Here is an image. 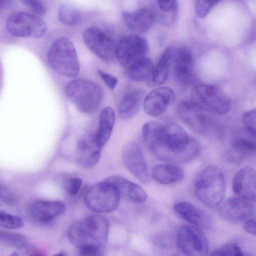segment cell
Wrapping results in <instances>:
<instances>
[{"label": "cell", "mask_w": 256, "mask_h": 256, "mask_svg": "<svg viewBox=\"0 0 256 256\" xmlns=\"http://www.w3.org/2000/svg\"><path fill=\"white\" fill-rule=\"evenodd\" d=\"M143 140L158 159L171 163L190 162L200 154L201 146L179 125L150 121L142 127Z\"/></svg>", "instance_id": "6da1fadb"}, {"label": "cell", "mask_w": 256, "mask_h": 256, "mask_svg": "<svg viewBox=\"0 0 256 256\" xmlns=\"http://www.w3.org/2000/svg\"><path fill=\"white\" fill-rule=\"evenodd\" d=\"M109 222L100 215H92L73 222L68 236L70 242L79 248L84 246L102 248L106 244L109 232Z\"/></svg>", "instance_id": "7a4b0ae2"}, {"label": "cell", "mask_w": 256, "mask_h": 256, "mask_svg": "<svg viewBox=\"0 0 256 256\" xmlns=\"http://www.w3.org/2000/svg\"><path fill=\"white\" fill-rule=\"evenodd\" d=\"M224 172L218 166L210 165L203 168L194 183V192L198 199L210 208L218 206L222 202L226 191Z\"/></svg>", "instance_id": "3957f363"}, {"label": "cell", "mask_w": 256, "mask_h": 256, "mask_svg": "<svg viewBox=\"0 0 256 256\" xmlns=\"http://www.w3.org/2000/svg\"><path fill=\"white\" fill-rule=\"evenodd\" d=\"M47 58L50 66L65 77H75L80 72V63L76 49L67 37H60L52 42L48 51Z\"/></svg>", "instance_id": "277c9868"}, {"label": "cell", "mask_w": 256, "mask_h": 256, "mask_svg": "<svg viewBox=\"0 0 256 256\" xmlns=\"http://www.w3.org/2000/svg\"><path fill=\"white\" fill-rule=\"evenodd\" d=\"M66 92L68 98L77 108L85 114L92 112L98 108L104 94L100 86L82 78L70 82Z\"/></svg>", "instance_id": "5b68a950"}, {"label": "cell", "mask_w": 256, "mask_h": 256, "mask_svg": "<svg viewBox=\"0 0 256 256\" xmlns=\"http://www.w3.org/2000/svg\"><path fill=\"white\" fill-rule=\"evenodd\" d=\"M120 196L109 181L104 180L92 185L84 196V202L90 210L95 213L112 212L117 208Z\"/></svg>", "instance_id": "8992f818"}, {"label": "cell", "mask_w": 256, "mask_h": 256, "mask_svg": "<svg viewBox=\"0 0 256 256\" xmlns=\"http://www.w3.org/2000/svg\"><path fill=\"white\" fill-rule=\"evenodd\" d=\"M190 101L206 112L222 115L230 109L232 102L228 96L212 85L200 84L190 91Z\"/></svg>", "instance_id": "52a82bcc"}, {"label": "cell", "mask_w": 256, "mask_h": 256, "mask_svg": "<svg viewBox=\"0 0 256 256\" xmlns=\"http://www.w3.org/2000/svg\"><path fill=\"white\" fill-rule=\"evenodd\" d=\"M6 29L10 34L14 36L37 38L45 34L46 25L39 16L20 12L8 16L6 20Z\"/></svg>", "instance_id": "ba28073f"}, {"label": "cell", "mask_w": 256, "mask_h": 256, "mask_svg": "<svg viewBox=\"0 0 256 256\" xmlns=\"http://www.w3.org/2000/svg\"><path fill=\"white\" fill-rule=\"evenodd\" d=\"M148 50L146 40L138 35L130 34L121 39L116 47V58L125 68L145 56Z\"/></svg>", "instance_id": "9c48e42d"}, {"label": "cell", "mask_w": 256, "mask_h": 256, "mask_svg": "<svg viewBox=\"0 0 256 256\" xmlns=\"http://www.w3.org/2000/svg\"><path fill=\"white\" fill-rule=\"evenodd\" d=\"M178 248L186 256H206L209 250L208 239L198 228L182 226L177 236Z\"/></svg>", "instance_id": "30bf717a"}, {"label": "cell", "mask_w": 256, "mask_h": 256, "mask_svg": "<svg viewBox=\"0 0 256 256\" xmlns=\"http://www.w3.org/2000/svg\"><path fill=\"white\" fill-rule=\"evenodd\" d=\"M122 156L124 166L141 183L148 184L150 182L148 165L138 144L132 141L127 142L122 149Z\"/></svg>", "instance_id": "8fae6325"}, {"label": "cell", "mask_w": 256, "mask_h": 256, "mask_svg": "<svg viewBox=\"0 0 256 256\" xmlns=\"http://www.w3.org/2000/svg\"><path fill=\"white\" fill-rule=\"evenodd\" d=\"M82 37L86 47L100 58L111 61L116 58V45L112 38L100 28H88Z\"/></svg>", "instance_id": "7c38bea8"}, {"label": "cell", "mask_w": 256, "mask_h": 256, "mask_svg": "<svg viewBox=\"0 0 256 256\" xmlns=\"http://www.w3.org/2000/svg\"><path fill=\"white\" fill-rule=\"evenodd\" d=\"M219 214L224 220L232 223H239L251 219L255 214L252 202L239 197L226 200L220 206Z\"/></svg>", "instance_id": "4fadbf2b"}, {"label": "cell", "mask_w": 256, "mask_h": 256, "mask_svg": "<svg viewBox=\"0 0 256 256\" xmlns=\"http://www.w3.org/2000/svg\"><path fill=\"white\" fill-rule=\"evenodd\" d=\"M174 94L172 89L161 86L152 90L145 98L144 108L146 114L158 116L165 112L173 102Z\"/></svg>", "instance_id": "5bb4252c"}, {"label": "cell", "mask_w": 256, "mask_h": 256, "mask_svg": "<svg viewBox=\"0 0 256 256\" xmlns=\"http://www.w3.org/2000/svg\"><path fill=\"white\" fill-rule=\"evenodd\" d=\"M177 110L180 119L194 131L204 133L208 130L210 122L206 111L191 101L180 102Z\"/></svg>", "instance_id": "9a60e30c"}, {"label": "cell", "mask_w": 256, "mask_h": 256, "mask_svg": "<svg viewBox=\"0 0 256 256\" xmlns=\"http://www.w3.org/2000/svg\"><path fill=\"white\" fill-rule=\"evenodd\" d=\"M65 209V204L61 201L37 200L30 204L29 214L34 222L46 224L62 214Z\"/></svg>", "instance_id": "2e32d148"}, {"label": "cell", "mask_w": 256, "mask_h": 256, "mask_svg": "<svg viewBox=\"0 0 256 256\" xmlns=\"http://www.w3.org/2000/svg\"><path fill=\"white\" fill-rule=\"evenodd\" d=\"M232 188L238 197L254 202L256 198L255 170L248 166L240 169L233 178Z\"/></svg>", "instance_id": "e0dca14e"}, {"label": "cell", "mask_w": 256, "mask_h": 256, "mask_svg": "<svg viewBox=\"0 0 256 256\" xmlns=\"http://www.w3.org/2000/svg\"><path fill=\"white\" fill-rule=\"evenodd\" d=\"M174 78L180 84L188 85L192 78L194 58L191 51L186 47H180L174 51L172 58Z\"/></svg>", "instance_id": "ac0fdd59"}, {"label": "cell", "mask_w": 256, "mask_h": 256, "mask_svg": "<svg viewBox=\"0 0 256 256\" xmlns=\"http://www.w3.org/2000/svg\"><path fill=\"white\" fill-rule=\"evenodd\" d=\"M102 148L96 142L94 135L83 136L76 145V162L84 168L94 166L100 159Z\"/></svg>", "instance_id": "d6986e66"}, {"label": "cell", "mask_w": 256, "mask_h": 256, "mask_svg": "<svg viewBox=\"0 0 256 256\" xmlns=\"http://www.w3.org/2000/svg\"><path fill=\"white\" fill-rule=\"evenodd\" d=\"M174 210L182 219L198 226L210 228L213 224V220L209 214L190 202H176Z\"/></svg>", "instance_id": "ffe728a7"}, {"label": "cell", "mask_w": 256, "mask_h": 256, "mask_svg": "<svg viewBox=\"0 0 256 256\" xmlns=\"http://www.w3.org/2000/svg\"><path fill=\"white\" fill-rule=\"evenodd\" d=\"M116 187L120 196L138 204L144 202L147 198L145 190L139 185L119 176L112 175L105 178Z\"/></svg>", "instance_id": "44dd1931"}, {"label": "cell", "mask_w": 256, "mask_h": 256, "mask_svg": "<svg viewBox=\"0 0 256 256\" xmlns=\"http://www.w3.org/2000/svg\"><path fill=\"white\" fill-rule=\"evenodd\" d=\"M126 25L132 31L144 32L149 30L154 25L156 16L152 10L140 8L123 13Z\"/></svg>", "instance_id": "7402d4cb"}, {"label": "cell", "mask_w": 256, "mask_h": 256, "mask_svg": "<svg viewBox=\"0 0 256 256\" xmlns=\"http://www.w3.org/2000/svg\"><path fill=\"white\" fill-rule=\"evenodd\" d=\"M174 50L167 48L160 56L156 64L153 66L151 74L146 80L149 87H156L164 84L168 79Z\"/></svg>", "instance_id": "603a6c76"}, {"label": "cell", "mask_w": 256, "mask_h": 256, "mask_svg": "<svg viewBox=\"0 0 256 256\" xmlns=\"http://www.w3.org/2000/svg\"><path fill=\"white\" fill-rule=\"evenodd\" d=\"M144 92L142 89H135L126 92L122 97L118 106V113L123 120L132 118L138 112Z\"/></svg>", "instance_id": "cb8c5ba5"}, {"label": "cell", "mask_w": 256, "mask_h": 256, "mask_svg": "<svg viewBox=\"0 0 256 256\" xmlns=\"http://www.w3.org/2000/svg\"><path fill=\"white\" fill-rule=\"evenodd\" d=\"M152 178L162 184H169L181 180L184 176L183 170L174 164H166L155 166L152 171Z\"/></svg>", "instance_id": "d4e9b609"}, {"label": "cell", "mask_w": 256, "mask_h": 256, "mask_svg": "<svg viewBox=\"0 0 256 256\" xmlns=\"http://www.w3.org/2000/svg\"><path fill=\"white\" fill-rule=\"evenodd\" d=\"M115 120L113 109L107 106L104 108L100 114L98 128L94 135L96 142L102 147L108 140L112 132Z\"/></svg>", "instance_id": "484cf974"}, {"label": "cell", "mask_w": 256, "mask_h": 256, "mask_svg": "<svg viewBox=\"0 0 256 256\" xmlns=\"http://www.w3.org/2000/svg\"><path fill=\"white\" fill-rule=\"evenodd\" d=\"M153 66L152 60L144 56L130 67L126 68L125 73L126 76L132 80H147L151 74Z\"/></svg>", "instance_id": "4316f807"}, {"label": "cell", "mask_w": 256, "mask_h": 256, "mask_svg": "<svg viewBox=\"0 0 256 256\" xmlns=\"http://www.w3.org/2000/svg\"><path fill=\"white\" fill-rule=\"evenodd\" d=\"M256 150L254 138L240 136L236 138L232 144L231 158L240 161L248 155L254 154Z\"/></svg>", "instance_id": "83f0119b"}, {"label": "cell", "mask_w": 256, "mask_h": 256, "mask_svg": "<svg viewBox=\"0 0 256 256\" xmlns=\"http://www.w3.org/2000/svg\"><path fill=\"white\" fill-rule=\"evenodd\" d=\"M156 6L158 8V16L162 24L167 26L174 24L178 16V2L174 0H158L156 2Z\"/></svg>", "instance_id": "f1b7e54d"}, {"label": "cell", "mask_w": 256, "mask_h": 256, "mask_svg": "<svg viewBox=\"0 0 256 256\" xmlns=\"http://www.w3.org/2000/svg\"><path fill=\"white\" fill-rule=\"evenodd\" d=\"M178 247L177 241L167 234L158 236L154 244L156 256H177Z\"/></svg>", "instance_id": "f546056e"}, {"label": "cell", "mask_w": 256, "mask_h": 256, "mask_svg": "<svg viewBox=\"0 0 256 256\" xmlns=\"http://www.w3.org/2000/svg\"><path fill=\"white\" fill-rule=\"evenodd\" d=\"M58 17L59 20L66 26H74L79 22L81 14L79 10L69 4H62L58 8Z\"/></svg>", "instance_id": "4dcf8cb0"}, {"label": "cell", "mask_w": 256, "mask_h": 256, "mask_svg": "<svg viewBox=\"0 0 256 256\" xmlns=\"http://www.w3.org/2000/svg\"><path fill=\"white\" fill-rule=\"evenodd\" d=\"M0 242L18 249H26L29 246L28 240L24 236L10 232L0 230Z\"/></svg>", "instance_id": "1f68e13d"}, {"label": "cell", "mask_w": 256, "mask_h": 256, "mask_svg": "<svg viewBox=\"0 0 256 256\" xmlns=\"http://www.w3.org/2000/svg\"><path fill=\"white\" fill-rule=\"evenodd\" d=\"M209 256H252L250 253L244 252L239 246L230 243L216 248Z\"/></svg>", "instance_id": "d6a6232c"}, {"label": "cell", "mask_w": 256, "mask_h": 256, "mask_svg": "<svg viewBox=\"0 0 256 256\" xmlns=\"http://www.w3.org/2000/svg\"><path fill=\"white\" fill-rule=\"evenodd\" d=\"M24 222L20 216L0 210V227L6 229H18L24 226Z\"/></svg>", "instance_id": "836d02e7"}, {"label": "cell", "mask_w": 256, "mask_h": 256, "mask_svg": "<svg viewBox=\"0 0 256 256\" xmlns=\"http://www.w3.org/2000/svg\"><path fill=\"white\" fill-rule=\"evenodd\" d=\"M218 2V1L196 0L194 8L196 16L200 18L206 17Z\"/></svg>", "instance_id": "e575fe53"}, {"label": "cell", "mask_w": 256, "mask_h": 256, "mask_svg": "<svg viewBox=\"0 0 256 256\" xmlns=\"http://www.w3.org/2000/svg\"><path fill=\"white\" fill-rule=\"evenodd\" d=\"M256 112L252 109L246 112L242 116V122L248 132L253 136H256Z\"/></svg>", "instance_id": "d590c367"}, {"label": "cell", "mask_w": 256, "mask_h": 256, "mask_svg": "<svg viewBox=\"0 0 256 256\" xmlns=\"http://www.w3.org/2000/svg\"><path fill=\"white\" fill-rule=\"evenodd\" d=\"M82 184V180L78 178H66L64 182V189L70 196L76 195Z\"/></svg>", "instance_id": "8d00e7d4"}, {"label": "cell", "mask_w": 256, "mask_h": 256, "mask_svg": "<svg viewBox=\"0 0 256 256\" xmlns=\"http://www.w3.org/2000/svg\"><path fill=\"white\" fill-rule=\"evenodd\" d=\"M0 200L9 206H14L16 202V198L12 192L6 186L0 184Z\"/></svg>", "instance_id": "74e56055"}, {"label": "cell", "mask_w": 256, "mask_h": 256, "mask_svg": "<svg viewBox=\"0 0 256 256\" xmlns=\"http://www.w3.org/2000/svg\"><path fill=\"white\" fill-rule=\"evenodd\" d=\"M22 2L38 15L42 16L45 14L46 12V7L40 1L37 0H23Z\"/></svg>", "instance_id": "f35d334b"}, {"label": "cell", "mask_w": 256, "mask_h": 256, "mask_svg": "<svg viewBox=\"0 0 256 256\" xmlns=\"http://www.w3.org/2000/svg\"><path fill=\"white\" fill-rule=\"evenodd\" d=\"M81 256H104L102 248L96 246H84L78 248Z\"/></svg>", "instance_id": "ab89813d"}, {"label": "cell", "mask_w": 256, "mask_h": 256, "mask_svg": "<svg viewBox=\"0 0 256 256\" xmlns=\"http://www.w3.org/2000/svg\"><path fill=\"white\" fill-rule=\"evenodd\" d=\"M98 72L109 88L114 90L118 84V79L114 76L102 70H98Z\"/></svg>", "instance_id": "60d3db41"}, {"label": "cell", "mask_w": 256, "mask_h": 256, "mask_svg": "<svg viewBox=\"0 0 256 256\" xmlns=\"http://www.w3.org/2000/svg\"><path fill=\"white\" fill-rule=\"evenodd\" d=\"M243 228L247 232L255 235L256 234L255 220L252 218L245 220L243 224Z\"/></svg>", "instance_id": "b9f144b4"}, {"label": "cell", "mask_w": 256, "mask_h": 256, "mask_svg": "<svg viewBox=\"0 0 256 256\" xmlns=\"http://www.w3.org/2000/svg\"><path fill=\"white\" fill-rule=\"evenodd\" d=\"M26 250L28 254V256H44L40 250L36 248H32L30 246Z\"/></svg>", "instance_id": "7bdbcfd3"}, {"label": "cell", "mask_w": 256, "mask_h": 256, "mask_svg": "<svg viewBox=\"0 0 256 256\" xmlns=\"http://www.w3.org/2000/svg\"><path fill=\"white\" fill-rule=\"evenodd\" d=\"M52 256H66V255L64 252H60L54 254Z\"/></svg>", "instance_id": "ee69618b"}, {"label": "cell", "mask_w": 256, "mask_h": 256, "mask_svg": "<svg viewBox=\"0 0 256 256\" xmlns=\"http://www.w3.org/2000/svg\"><path fill=\"white\" fill-rule=\"evenodd\" d=\"M10 256H20V255L16 252H13Z\"/></svg>", "instance_id": "f6af8a7d"}]
</instances>
